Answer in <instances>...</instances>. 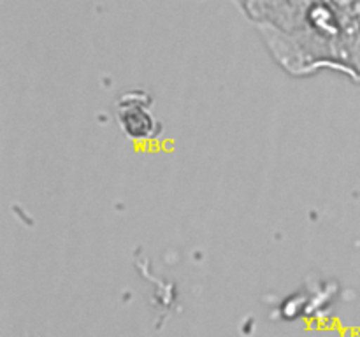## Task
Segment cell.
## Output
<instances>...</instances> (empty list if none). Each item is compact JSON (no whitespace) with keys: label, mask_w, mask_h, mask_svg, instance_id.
Returning <instances> with one entry per match:
<instances>
[{"label":"cell","mask_w":360,"mask_h":337,"mask_svg":"<svg viewBox=\"0 0 360 337\" xmlns=\"http://www.w3.org/2000/svg\"><path fill=\"white\" fill-rule=\"evenodd\" d=\"M243 6L280 49L304 46L311 56L360 41V0H245Z\"/></svg>","instance_id":"1"},{"label":"cell","mask_w":360,"mask_h":337,"mask_svg":"<svg viewBox=\"0 0 360 337\" xmlns=\"http://www.w3.org/2000/svg\"><path fill=\"white\" fill-rule=\"evenodd\" d=\"M120 121L132 137H148L153 132V118L144 100H141V93H137V98H132V95L123 97L120 104Z\"/></svg>","instance_id":"2"},{"label":"cell","mask_w":360,"mask_h":337,"mask_svg":"<svg viewBox=\"0 0 360 337\" xmlns=\"http://www.w3.org/2000/svg\"><path fill=\"white\" fill-rule=\"evenodd\" d=\"M239 2H243V4H245V0H239Z\"/></svg>","instance_id":"3"}]
</instances>
